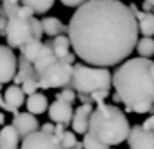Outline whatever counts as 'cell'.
<instances>
[{
	"instance_id": "obj_32",
	"label": "cell",
	"mask_w": 154,
	"mask_h": 149,
	"mask_svg": "<svg viewBox=\"0 0 154 149\" xmlns=\"http://www.w3.org/2000/svg\"><path fill=\"white\" fill-rule=\"evenodd\" d=\"M42 132H46V133H54V130H56V125H53V123H44L42 126H40Z\"/></svg>"
},
{
	"instance_id": "obj_25",
	"label": "cell",
	"mask_w": 154,
	"mask_h": 149,
	"mask_svg": "<svg viewBox=\"0 0 154 149\" xmlns=\"http://www.w3.org/2000/svg\"><path fill=\"white\" fill-rule=\"evenodd\" d=\"M74 133H75V132H67V130H65V133H63V135H61V147L63 149H72V147H75L77 146V142H79V140L75 139V135H74Z\"/></svg>"
},
{
	"instance_id": "obj_27",
	"label": "cell",
	"mask_w": 154,
	"mask_h": 149,
	"mask_svg": "<svg viewBox=\"0 0 154 149\" xmlns=\"http://www.w3.org/2000/svg\"><path fill=\"white\" fill-rule=\"evenodd\" d=\"M32 30H33V37H37V39H42V35H44V26H42V20L32 18Z\"/></svg>"
},
{
	"instance_id": "obj_28",
	"label": "cell",
	"mask_w": 154,
	"mask_h": 149,
	"mask_svg": "<svg viewBox=\"0 0 154 149\" xmlns=\"http://www.w3.org/2000/svg\"><path fill=\"white\" fill-rule=\"evenodd\" d=\"M0 105H2V109L4 110H7V112H12V114H18L19 112V107H16V105H12V104H9V102H7V100L4 98V97H2V100H0Z\"/></svg>"
},
{
	"instance_id": "obj_16",
	"label": "cell",
	"mask_w": 154,
	"mask_h": 149,
	"mask_svg": "<svg viewBox=\"0 0 154 149\" xmlns=\"http://www.w3.org/2000/svg\"><path fill=\"white\" fill-rule=\"evenodd\" d=\"M19 133L18 130L11 126H4L0 132V149H18V142H19Z\"/></svg>"
},
{
	"instance_id": "obj_15",
	"label": "cell",
	"mask_w": 154,
	"mask_h": 149,
	"mask_svg": "<svg viewBox=\"0 0 154 149\" xmlns=\"http://www.w3.org/2000/svg\"><path fill=\"white\" fill-rule=\"evenodd\" d=\"M25 105H26L28 112H32V114H44L46 109H49V104H48L46 95H44V93H38V91L28 95Z\"/></svg>"
},
{
	"instance_id": "obj_37",
	"label": "cell",
	"mask_w": 154,
	"mask_h": 149,
	"mask_svg": "<svg viewBox=\"0 0 154 149\" xmlns=\"http://www.w3.org/2000/svg\"><path fill=\"white\" fill-rule=\"evenodd\" d=\"M152 76H154V63H152Z\"/></svg>"
},
{
	"instance_id": "obj_3",
	"label": "cell",
	"mask_w": 154,
	"mask_h": 149,
	"mask_svg": "<svg viewBox=\"0 0 154 149\" xmlns=\"http://www.w3.org/2000/svg\"><path fill=\"white\" fill-rule=\"evenodd\" d=\"M96 140L103 142L107 146H117L128 140L130 135V121L126 118L125 110L117 107V104H96L95 110L89 119L88 130Z\"/></svg>"
},
{
	"instance_id": "obj_6",
	"label": "cell",
	"mask_w": 154,
	"mask_h": 149,
	"mask_svg": "<svg viewBox=\"0 0 154 149\" xmlns=\"http://www.w3.org/2000/svg\"><path fill=\"white\" fill-rule=\"evenodd\" d=\"M33 37L32 30V18H21V16H11L7 21L5 30V40L11 48H21Z\"/></svg>"
},
{
	"instance_id": "obj_18",
	"label": "cell",
	"mask_w": 154,
	"mask_h": 149,
	"mask_svg": "<svg viewBox=\"0 0 154 149\" xmlns=\"http://www.w3.org/2000/svg\"><path fill=\"white\" fill-rule=\"evenodd\" d=\"M42 26H44V33L49 35V37H56V35H61L68 32V26H65L61 20H58L54 16H46L42 20Z\"/></svg>"
},
{
	"instance_id": "obj_13",
	"label": "cell",
	"mask_w": 154,
	"mask_h": 149,
	"mask_svg": "<svg viewBox=\"0 0 154 149\" xmlns=\"http://www.w3.org/2000/svg\"><path fill=\"white\" fill-rule=\"evenodd\" d=\"M18 74L14 76V84H23V81L26 79H38V72L33 65V61H30L26 56H19L18 58Z\"/></svg>"
},
{
	"instance_id": "obj_22",
	"label": "cell",
	"mask_w": 154,
	"mask_h": 149,
	"mask_svg": "<svg viewBox=\"0 0 154 149\" xmlns=\"http://www.w3.org/2000/svg\"><path fill=\"white\" fill-rule=\"evenodd\" d=\"M137 53L138 56H145V58H151L154 54V39L152 37H142L138 39V44H137Z\"/></svg>"
},
{
	"instance_id": "obj_34",
	"label": "cell",
	"mask_w": 154,
	"mask_h": 149,
	"mask_svg": "<svg viewBox=\"0 0 154 149\" xmlns=\"http://www.w3.org/2000/svg\"><path fill=\"white\" fill-rule=\"evenodd\" d=\"M72 149H84V146H82V140H81V142H77V146H75V147H72Z\"/></svg>"
},
{
	"instance_id": "obj_36",
	"label": "cell",
	"mask_w": 154,
	"mask_h": 149,
	"mask_svg": "<svg viewBox=\"0 0 154 149\" xmlns=\"http://www.w3.org/2000/svg\"><path fill=\"white\" fill-rule=\"evenodd\" d=\"M147 2H151V4H152V5H154V0H147Z\"/></svg>"
},
{
	"instance_id": "obj_21",
	"label": "cell",
	"mask_w": 154,
	"mask_h": 149,
	"mask_svg": "<svg viewBox=\"0 0 154 149\" xmlns=\"http://www.w3.org/2000/svg\"><path fill=\"white\" fill-rule=\"evenodd\" d=\"M21 4L33 9L35 14H46L54 5V0H21Z\"/></svg>"
},
{
	"instance_id": "obj_24",
	"label": "cell",
	"mask_w": 154,
	"mask_h": 149,
	"mask_svg": "<svg viewBox=\"0 0 154 149\" xmlns=\"http://www.w3.org/2000/svg\"><path fill=\"white\" fill-rule=\"evenodd\" d=\"M56 100H63V102H68L74 105V102L77 100V91L74 88H61L60 91L56 93Z\"/></svg>"
},
{
	"instance_id": "obj_35",
	"label": "cell",
	"mask_w": 154,
	"mask_h": 149,
	"mask_svg": "<svg viewBox=\"0 0 154 149\" xmlns=\"http://www.w3.org/2000/svg\"><path fill=\"white\" fill-rule=\"evenodd\" d=\"M149 112H152V114H154V105H152V107H151V110H149Z\"/></svg>"
},
{
	"instance_id": "obj_23",
	"label": "cell",
	"mask_w": 154,
	"mask_h": 149,
	"mask_svg": "<svg viewBox=\"0 0 154 149\" xmlns=\"http://www.w3.org/2000/svg\"><path fill=\"white\" fill-rule=\"evenodd\" d=\"M82 146H84V149H110V146H107L103 142L96 140L89 132L84 133V137H82Z\"/></svg>"
},
{
	"instance_id": "obj_30",
	"label": "cell",
	"mask_w": 154,
	"mask_h": 149,
	"mask_svg": "<svg viewBox=\"0 0 154 149\" xmlns=\"http://www.w3.org/2000/svg\"><path fill=\"white\" fill-rule=\"evenodd\" d=\"M63 5H67V7H79V5H82L84 2L88 0H60Z\"/></svg>"
},
{
	"instance_id": "obj_8",
	"label": "cell",
	"mask_w": 154,
	"mask_h": 149,
	"mask_svg": "<svg viewBox=\"0 0 154 149\" xmlns=\"http://www.w3.org/2000/svg\"><path fill=\"white\" fill-rule=\"evenodd\" d=\"M18 65L19 61L14 54V51L9 44H2L0 46V82L7 84L11 81H14V76L18 74Z\"/></svg>"
},
{
	"instance_id": "obj_12",
	"label": "cell",
	"mask_w": 154,
	"mask_h": 149,
	"mask_svg": "<svg viewBox=\"0 0 154 149\" xmlns=\"http://www.w3.org/2000/svg\"><path fill=\"white\" fill-rule=\"evenodd\" d=\"M93 104H82L81 107H77L74 112V119H72V130L75 133L84 135L89 130V119L93 114Z\"/></svg>"
},
{
	"instance_id": "obj_5",
	"label": "cell",
	"mask_w": 154,
	"mask_h": 149,
	"mask_svg": "<svg viewBox=\"0 0 154 149\" xmlns=\"http://www.w3.org/2000/svg\"><path fill=\"white\" fill-rule=\"evenodd\" d=\"M72 76H74V65L60 58L38 74V82L42 89L72 88Z\"/></svg>"
},
{
	"instance_id": "obj_4",
	"label": "cell",
	"mask_w": 154,
	"mask_h": 149,
	"mask_svg": "<svg viewBox=\"0 0 154 149\" xmlns=\"http://www.w3.org/2000/svg\"><path fill=\"white\" fill-rule=\"evenodd\" d=\"M112 84V74L107 67H96L89 63H74V76H72V88L77 93H89L110 89Z\"/></svg>"
},
{
	"instance_id": "obj_2",
	"label": "cell",
	"mask_w": 154,
	"mask_h": 149,
	"mask_svg": "<svg viewBox=\"0 0 154 149\" xmlns=\"http://www.w3.org/2000/svg\"><path fill=\"white\" fill-rule=\"evenodd\" d=\"M152 63L145 56L130 58L112 74V84L125 104V112L145 114L154 105Z\"/></svg>"
},
{
	"instance_id": "obj_29",
	"label": "cell",
	"mask_w": 154,
	"mask_h": 149,
	"mask_svg": "<svg viewBox=\"0 0 154 149\" xmlns=\"http://www.w3.org/2000/svg\"><path fill=\"white\" fill-rule=\"evenodd\" d=\"M77 100H81L82 104H95V100L89 93H77Z\"/></svg>"
},
{
	"instance_id": "obj_10",
	"label": "cell",
	"mask_w": 154,
	"mask_h": 149,
	"mask_svg": "<svg viewBox=\"0 0 154 149\" xmlns=\"http://www.w3.org/2000/svg\"><path fill=\"white\" fill-rule=\"evenodd\" d=\"M35 116H37V114H32V112H18V114L12 116V123H11V125L18 130V133H19L21 139H25V137H28L30 133L40 130L38 121H37Z\"/></svg>"
},
{
	"instance_id": "obj_1",
	"label": "cell",
	"mask_w": 154,
	"mask_h": 149,
	"mask_svg": "<svg viewBox=\"0 0 154 149\" xmlns=\"http://www.w3.org/2000/svg\"><path fill=\"white\" fill-rule=\"evenodd\" d=\"M67 33L77 58L112 67L137 49L140 28L135 11L121 0H88L75 7Z\"/></svg>"
},
{
	"instance_id": "obj_14",
	"label": "cell",
	"mask_w": 154,
	"mask_h": 149,
	"mask_svg": "<svg viewBox=\"0 0 154 149\" xmlns=\"http://www.w3.org/2000/svg\"><path fill=\"white\" fill-rule=\"evenodd\" d=\"M130 7L135 11L137 20H138V28L140 33L145 37H152L154 35V12H147L144 9H138L137 4H130Z\"/></svg>"
},
{
	"instance_id": "obj_9",
	"label": "cell",
	"mask_w": 154,
	"mask_h": 149,
	"mask_svg": "<svg viewBox=\"0 0 154 149\" xmlns=\"http://www.w3.org/2000/svg\"><path fill=\"white\" fill-rule=\"evenodd\" d=\"M130 149H154V132L145 130L142 125H133L128 135Z\"/></svg>"
},
{
	"instance_id": "obj_26",
	"label": "cell",
	"mask_w": 154,
	"mask_h": 149,
	"mask_svg": "<svg viewBox=\"0 0 154 149\" xmlns=\"http://www.w3.org/2000/svg\"><path fill=\"white\" fill-rule=\"evenodd\" d=\"M21 86H23L26 95H32V93H35L40 88V82H38V79H26V81H23Z\"/></svg>"
},
{
	"instance_id": "obj_20",
	"label": "cell",
	"mask_w": 154,
	"mask_h": 149,
	"mask_svg": "<svg viewBox=\"0 0 154 149\" xmlns=\"http://www.w3.org/2000/svg\"><path fill=\"white\" fill-rule=\"evenodd\" d=\"M53 42V49L54 53L58 54V58H65L68 53H70V46H72V42H70V37H68V33H61V35H56V37H53L51 39Z\"/></svg>"
},
{
	"instance_id": "obj_17",
	"label": "cell",
	"mask_w": 154,
	"mask_h": 149,
	"mask_svg": "<svg viewBox=\"0 0 154 149\" xmlns=\"http://www.w3.org/2000/svg\"><path fill=\"white\" fill-rule=\"evenodd\" d=\"M42 49H44V42H42L40 39H37V37H32L26 44H23V46L19 48L21 54L26 56V58H28L30 61H33V63H35V60L40 56Z\"/></svg>"
},
{
	"instance_id": "obj_11",
	"label": "cell",
	"mask_w": 154,
	"mask_h": 149,
	"mask_svg": "<svg viewBox=\"0 0 154 149\" xmlns=\"http://www.w3.org/2000/svg\"><path fill=\"white\" fill-rule=\"evenodd\" d=\"M49 119L54 123H63V125H72L74 119V107L72 104L63 102V100H54L48 109Z\"/></svg>"
},
{
	"instance_id": "obj_19",
	"label": "cell",
	"mask_w": 154,
	"mask_h": 149,
	"mask_svg": "<svg viewBox=\"0 0 154 149\" xmlns=\"http://www.w3.org/2000/svg\"><path fill=\"white\" fill-rule=\"evenodd\" d=\"M25 89L21 84H12L9 88L5 89V93H4V98L7 100L9 104L12 105H16V107H21L23 104H26V100H25Z\"/></svg>"
},
{
	"instance_id": "obj_7",
	"label": "cell",
	"mask_w": 154,
	"mask_h": 149,
	"mask_svg": "<svg viewBox=\"0 0 154 149\" xmlns=\"http://www.w3.org/2000/svg\"><path fill=\"white\" fill-rule=\"evenodd\" d=\"M21 140V149H63L61 140L54 133H46L42 130H37Z\"/></svg>"
},
{
	"instance_id": "obj_31",
	"label": "cell",
	"mask_w": 154,
	"mask_h": 149,
	"mask_svg": "<svg viewBox=\"0 0 154 149\" xmlns=\"http://www.w3.org/2000/svg\"><path fill=\"white\" fill-rule=\"evenodd\" d=\"M142 126H144L145 130H152V132H154V114H151L149 118L145 119V121H144V125H142Z\"/></svg>"
},
{
	"instance_id": "obj_33",
	"label": "cell",
	"mask_w": 154,
	"mask_h": 149,
	"mask_svg": "<svg viewBox=\"0 0 154 149\" xmlns=\"http://www.w3.org/2000/svg\"><path fill=\"white\" fill-rule=\"evenodd\" d=\"M112 100H114V104H121V102H123V100H121V97H119V93H117V91H116L114 95H112Z\"/></svg>"
}]
</instances>
